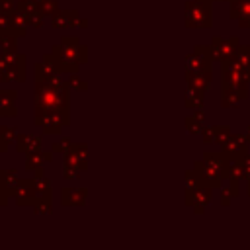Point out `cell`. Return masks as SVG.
Segmentation results:
<instances>
[{"label": "cell", "mask_w": 250, "mask_h": 250, "mask_svg": "<svg viewBox=\"0 0 250 250\" xmlns=\"http://www.w3.org/2000/svg\"><path fill=\"white\" fill-rule=\"evenodd\" d=\"M250 70L238 66L232 59L221 62V90L229 88H248Z\"/></svg>", "instance_id": "3957f363"}, {"label": "cell", "mask_w": 250, "mask_h": 250, "mask_svg": "<svg viewBox=\"0 0 250 250\" xmlns=\"http://www.w3.org/2000/svg\"><path fill=\"white\" fill-rule=\"evenodd\" d=\"M244 100H248V88H229V90H221V107H223V109L236 107V105L242 104Z\"/></svg>", "instance_id": "ba28073f"}, {"label": "cell", "mask_w": 250, "mask_h": 250, "mask_svg": "<svg viewBox=\"0 0 250 250\" xmlns=\"http://www.w3.org/2000/svg\"><path fill=\"white\" fill-rule=\"evenodd\" d=\"M188 76V86L199 90V92H207L211 80H213V68H205V70H199V72H193V74H186Z\"/></svg>", "instance_id": "30bf717a"}, {"label": "cell", "mask_w": 250, "mask_h": 250, "mask_svg": "<svg viewBox=\"0 0 250 250\" xmlns=\"http://www.w3.org/2000/svg\"><path fill=\"white\" fill-rule=\"evenodd\" d=\"M201 137H203V143H205V145L215 143V139H217V127H215V125H203Z\"/></svg>", "instance_id": "2e32d148"}, {"label": "cell", "mask_w": 250, "mask_h": 250, "mask_svg": "<svg viewBox=\"0 0 250 250\" xmlns=\"http://www.w3.org/2000/svg\"><path fill=\"white\" fill-rule=\"evenodd\" d=\"M213 2H232V0H213Z\"/></svg>", "instance_id": "44dd1931"}, {"label": "cell", "mask_w": 250, "mask_h": 250, "mask_svg": "<svg viewBox=\"0 0 250 250\" xmlns=\"http://www.w3.org/2000/svg\"><path fill=\"white\" fill-rule=\"evenodd\" d=\"M240 162H242V168H244V180H250V152H246L240 158Z\"/></svg>", "instance_id": "ac0fdd59"}, {"label": "cell", "mask_w": 250, "mask_h": 250, "mask_svg": "<svg viewBox=\"0 0 250 250\" xmlns=\"http://www.w3.org/2000/svg\"><path fill=\"white\" fill-rule=\"evenodd\" d=\"M227 182H229L227 186H221V205L223 207H229L232 197L240 195V182H236V180H227Z\"/></svg>", "instance_id": "8fae6325"}, {"label": "cell", "mask_w": 250, "mask_h": 250, "mask_svg": "<svg viewBox=\"0 0 250 250\" xmlns=\"http://www.w3.org/2000/svg\"><path fill=\"white\" fill-rule=\"evenodd\" d=\"M244 137H246V141H248V145H250V125L246 127V131H244Z\"/></svg>", "instance_id": "d6986e66"}, {"label": "cell", "mask_w": 250, "mask_h": 250, "mask_svg": "<svg viewBox=\"0 0 250 250\" xmlns=\"http://www.w3.org/2000/svg\"><path fill=\"white\" fill-rule=\"evenodd\" d=\"M215 127H217V139H215V143L221 146V145L230 137V133H232V131H230V127H229V125H215Z\"/></svg>", "instance_id": "e0dca14e"}, {"label": "cell", "mask_w": 250, "mask_h": 250, "mask_svg": "<svg viewBox=\"0 0 250 250\" xmlns=\"http://www.w3.org/2000/svg\"><path fill=\"white\" fill-rule=\"evenodd\" d=\"M186 127H188V131L191 135H199L203 131V121L197 119L195 115H189V117H186Z\"/></svg>", "instance_id": "9a60e30c"}, {"label": "cell", "mask_w": 250, "mask_h": 250, "mask_svg": "<svg viewBox=\"0 0 250 250\" xmlns=\"http://www.w3.org/2000/svg\"><path fill=\"white\" fill-rule=\"evenodd\" d=\"M186 27L211 29L213 27V0L186 2Z\"/></svg>", "instance_id": "7a4b0ae2"}, {"label": "cell", "mask_w": 250, "mask_h": 250, "mask_svg": "<svg viewBox=\"0 0 250 250\" xmlns=\"http://www.w3.org/2000/svg\"><path fill=\"white\" fill-rule=\"evenodd\" d=\"M229 180H236V182H242V180H244V168H242L240 158H232V160H230V166H229Z\"/></svg>", "instance_id": "5bb4252c"}, {"label": "cell", "mask_w": 250, "mask_h": 250, "mask_svg": "<svg viewBox=\"0 0 250 250\" xmlns=\"http://www.w3.org/2000/svg\"><path fill=\"white\" fill-rule=\"evenodd\" d=\"M221 150L232 160V158H242L248 152V141L246 137L240 133H230V137L221 145Z\"/></svg>", "instance_id": "8992f818"}, {"label": "cell", "mask_w": 250, "mask_h": 250, "mask_svg": "<svg viewBox=\"0 0 250 250\" xmlns=\"http://www.w3.org/2000/svg\"><path fill=\"white\" fill-rule=\"evenodd\" d=\"M230 158L223 150H205L203 158L193 164V168L201 174V178L213 188H221L225 180H229Z\"/></svg>", "instance_id": "6da1fadb"}, {"label": "cell", "mask_w": 250, "mask_h": 250, "mask_svg": "<svg viewBox=\"0 0 250 250\" xmlns=\"http://www.w3.org/2000/svg\"><path fill=\"white\" fill-rule=\"evenodd\" d=\"M229 18L238 21L240 29H250V0L229 2Z\"/></svg>", "instance_id": "52a82bcc"}, {"label": "cell", "mask_w": 250, "mask_h": 250, "mask_svg": "<svg viewBox=\"0 0 250 250\" xmlns=\"http://www.w3.org/2000/svg\"><path fill=\"white\" fill-rule=\"evenodd\" d=\"M215 57H213V49L211 45H197L188 57H186V74H193L205 68H213Z\"/></svg>", "instance_id": "277c9868"}, {"label": "cell", "mask_w": 250, "mask_h": 250, "mask_svg": "<svg viewBox=\"0 0 250 250\" xmlns=\"http://www.w3.org/2000/svg\"><path fill=\"white\" fill-rule=\"evenodd\" d=\"M186 105L188 107H203V92L188 86V92H186Z\"/></svg>", "instance_id": "4fadbf2b"}, {"label": "cell", "mask_w": 250, "mask_h": 250, "mask_svg": "<svg viewBox=\"0 0 250 250\" xmlns=\"http://www.w3.org/2000/svg\"><path fill=\"white\" fill-rule=\"evenodd\" d=\"M246 182V195L250 197V180H244Z\"/></svg>", "instance_id": "ffe728a7"}, {"label": "cell", "mask_w": 250, "mask_h": 250, "mask_svg": "<svg viewBox=\"0 0 250 250\" xmlns=\"http://www.w3.org/2000/svg\"><path fill=\"white\" fill-rule=\"evenodd\" d=\"M240 47V39L238 35H230V37H221V35H213L211 39V49H213V57L215 62H223L234 57V53Z\"/></svg>", "instance_id": "5b68a950"}, {"label": "cell", "mask_w": 250, "mask_h": 250, "mask_svg": "<svg viewBox=\"0 0 250 250\" xmlns=\"http://www.w3.org/2000/svg\"><path fill=\"white\" fill-rule=\"evenodd\" d=\"M232 61H234L238 66H242V68L250 70V45H240V47H238V51L234 53Z\"/></svg>", "instance_id": "7c38bea8"}, {"label": "cell", "mask_w": 250, "mask_h": 250, "mask_svg": "<svg viewBox=\"0 0 250 250\" xmlns=\"http://www.w3.org/2000/svg\"><path fill=\"white\" fill-rule=\"evenodd\" d=\"M211 199H213V186L205 182V184L195 191V195H193V199H191L193 211H195V213H203L205 207L211 203Z\"/></svg>", "instance_id": "9c48e42d"}]
</instances>
